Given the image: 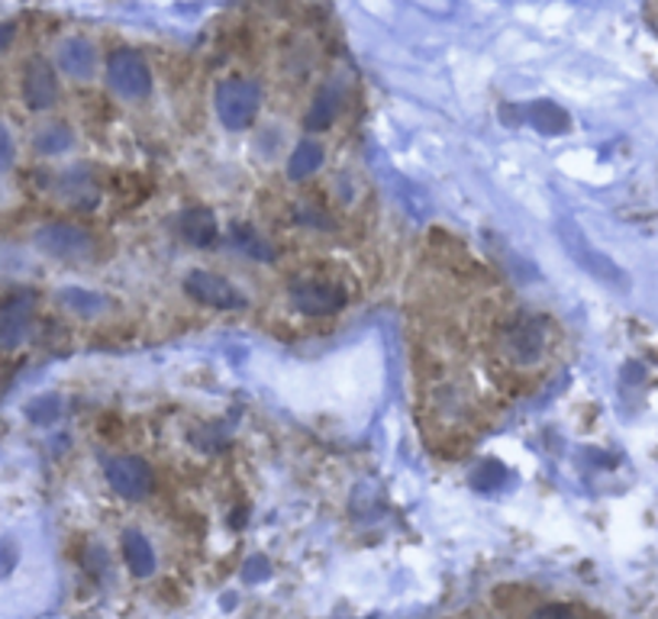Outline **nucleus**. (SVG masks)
<instances>
[{
	"mask_svg": "<svg viewBox=\"0 0 658 619\" xmlns=\"http://www.w3.org/2000/svg\"><path fill=\"white\" fill-rule=\"evenodd\" d=\"M559 246L565 249V256H569L571 262L581 268L587 278H594L597 284H604L611 291H619V294L629 291V284H633L629 271L619 265L616 259H611L607 252H601L574 220H559Z\"/></svg>",
	"mask_w": 658,
	"mask_h": 619,
	"instance_id": "f257e3e1",
	"label": "nucleus"
},
{
	"mask_svg": "<svg viewBox=\"0 0 658 619\" xmlns=\"http://www.w3.org/2000/svg\"><path fill=\"white\" fill-rule=\"evenodd\" d=\"M214 107H217L219 123L229 133H246L252 130L259 107H262V88L252 78H226L219 82L214 94Z\"/></svg>",
	"mask_w": 658,
	"mask_h": 619,
	"instance_id": "f03ea898",
	"label": "nucleus"
},
{
	"mask_svg": "<svg viewBox=\"0 0 658 619\" xmlns=\"http://www.w3.org/2000/svg\"><path fill=\"white\" fill-rule=\"evenodd\" d=\"M36 249L55 262H88L94 256V239L88 229L72 222H45L36 229Z\"/></svg>",
	"mask_w": 658,
	"mask_h": 619,
	"instance_id": "7ed1b4c3",
	"label": "nucleus"
},
{
	"mask_svg": "<svg viewBox=\"0 0 658 619\" xmlns=\"http://www.w3.org/2000/svg\"><path fill=\"white\" fill-rule=\"evenodd\" d=\"M288 301H291V307L298 310V313H304V316H336V313L346 310L349 294L336 281L308 278V281H294L288 287Z\"/></svg>",
	"mask_w": 658,
	"mask_h": 619,
	"instance_id": "20e7f679",
	"label": "nucleus"
},
{
	"mask_svg": "<svg viewBox=\"0 0 658 619\" xmlns=\"http://www.w3.org/2000/svg\"><path fill=\"white\" fill-rule=\"evenodd\" d=\"M184 294L191 301H197L201 307L211 310H246V294L223 274H214V271H191L184 274Z\"/></svg>",
	"mask_w": 658,
	"mask_h": 619,
	"instance_id": "39448f33",
	"label": "nucleus"
},
{
	"mask_svg": "<svg viewBox=\"0 0 658 619\" xmlns=\"http://www.w3.org/2000/svg\"><path fill=\"white\" fill-rule=\"evenodd\" d=\"M107 82L110 88L117 90L120 97L127 100H142L149 90H152V72H149V62L132 52V48H117L110 52L107 58Z\"/></svg>",
	"mask_w": 658,
	"mask_h": 619,
	"instance_id": "423d86ee",
	"label": "nucleus"
},
{
	"mask_svg": "<svg viewBox=\"0 0 658 619\" xmlns=\"http://www.w3.org/2000/svg\"><path fill=\"white\" fill-rule=\"evenodd\" d=\"M546 343H549L546 323L532 313H517L504 329V352L517 365H536L546 355Z\"/></svg>",
	"mask_w": 658,
	"mask_h": 619,
	"instance_id": "0eeeda50",
	"label": "nucleus"
},
{
	"mask_svg": "<svg viewBox=\"0 0 658 619\" xmlns=\"http://www.w3.org/2000/svg\"><path fill=\"white\" fill-rule=\"evenodd\" d=\"M104 475H107L110 490L117 497H123V500H142L152 490V485H155V475H152L149 461L139 458V455H117V458H110L104 465Z\"/></svg>",
	"mask_w": 658,
	"mask_h": 619,
	"instance_id": "6e6552de",
	"label": "nucleus"
},
{
	"mask_svg": "<svg viewBox=\"0 0 658 619\" xmlns=\"http://www.w3.org/2000/svg\"><path fill=\"white\" fill-rule=\"evenodd\" d=\"M33 294L20 291L10 294L7 301H0V352H13L20 349L30 333H33Z\"/></svg>",
	"mask_w": 658,
	"mask_h": 619,
	"instance_id": "1a4fd4ad",
	"label": "nucleus"
},
{
	"mask_svg": "<svg viewBox=\"0 0 658 619\" xmlns=\"http://www.w3.org/2000/svg\"><path fill=\"white\" fill-rule=\"evenodd\" d=\"M23 100L30 110H48L58 100V78L45 58H30L23 68Z\"/></svg>",
	"mask_w": 658,
	"mask_h": 619,
	"instance_id": "9d476101",
	"label": "nucleus"
},
{
	"mask_svg": "<svg viewBox=\"0 0 658 619\" xmlns=\"http://www.w3.org/2000/svg\"><path fill=\"white\" fill-rule=\"evenodd\" d=\"M177 232L194 249H211L219 239V222L211 207H187L177 217Z\"/></svg>",
	"mask_w": 658,
	"mask_h": 619,
	"instance_id": "9b49d317",
	"label": "nucleus"
},
{
	"mask_svg": "<svg viewBox=\"0 0 658 619\" xmlns=\"http://www.w3.org/2000/svg\"><path fill=\"white\" fill-rule=\"evenodd\" d=\"M58 68L75 78V82H88L94 78V68H97V48L94 43H88L85 36H72L58 45Z\"/></svg>",
	"mask_w": 658,
	"mask_h": 619,
	"instance_id": "f8f14e48",
	"label": "nucleus"
},
{
	"mask_svg": "<svg viewBox=\"0 0 658 619\" xmlns=\"http://www.w3.org/2000/svg\"><path fill=\"white\" fill-rule=\"evenodd\" d=\"M527 120L542 135H562L571 130L569 110L559 107L555 100H532L527 107Z\"/></svg>",
	"mask_w": 658,
	"mask_h": 619,
	"instance_id": "ddd939ff",
	"label": "nucleus"
},
{
	"mask_svg": "<svg viewBox=\"0 0 658 619\" xmlns=\"http://www.w3.org/2000/svg\"><path fill=\"white\" fill-rule=\"evenodd\" d=\"M123 542V562L136 577L155 575V552H152V542L142 535L139 530H123L120 535Z\"/></svg>",
	"mask_w": 658,
	"mask_h": 619,
	"instance_id": "4468645a",
	"label": "nucleus"
},
{
	"mask_svg": "<svg viewBox=\"0 0 658 619\" xmlns=\"http://www.w3.org/2000/svg\"><path fill=\"white\" fill-rule=\"evenodd\" d=\"M336 113H339V90L326 85V88L316 90V97L310 100L308 113H304V130L326 133L336 123Z\"/></svg>",
	"mask_w": 658,
	"mask_h": 619,
	"instance_id": "2eb2a0df",
	"label": "nucleus"
},
{
	"mask_svg": "<svg viewBox=\"0 0 658 619\" xmlns=\"http://www.w3.org/2000/svg\"><path fill=\"white\" fill-rule=\"evenodd\" d=\"M323 159H326V149L313 139H304L298 142L294 155L288 159V177L291 181H304V177L316 175L323 169Z\"/></svg>",
	"mask_w": 658,
	"mask_h": 619,
	"instance_id": "dca6fc26",
	"label": "nucleus"
},
{
	"mask_svg": "<svg viewBox=\"0 0 658 619\" xmlns=\"http://www.w3.org/2000/svg\"><path fill=\"white\" fill-rule=\"evenodd\" d=\"M58 304L65 310H72L75 316H100L104 310H107V301L100 297V294H94V291H85V287H62L58 291Z\"/></svg>",
	"mask_w": 658,
	"mask_h": 619,
	"instance_id": "f3484780",
	"label": "nucleus"
},
{
	"mask_svg": "<svg viewBox=\"0 0 658 619\" xmlns=\"http://www.w3.org/2000/svg\"><path fill=\"white\" fill-rule=\"evenodd\" d=\"M72 142H75V135H72V130H68L65 123L43 127L40 133L33 135V149H36L40 155H62V152L72 149Z\"/></svg>",
	"mask_w": 658,
	"mask_h": 619,
	"instance_id": "a211bd4d",
	"label": "nucleus"
},
{
	"mask_svg": "<svg viewBox=\"0 0 658 619\" xmlns=\"http://www.w3.org/2000/svg\"><path fill=\"white\" fill-rule=\"evenodd\" d=\"M233 242H236L249 259H256V262H271V259H274V246L265 242L262 236H259L256 229H249V226H236V229H233Z\"/></svg>",
	"mask_w": 658,
	"mask_h": 619,
	"instance_id": "6ab92c4d",
	"label": "nucleus"
},
{
	"mask_svg": "<svg viewBox=\"0 0 658 619\" xmlns=\"http://www.w3.org/2000/svg\"><path fill=\"white\" fill-rule=\"evenodd\" d=\"M58 416H62V400L55 398V394H43V398L26 403V420L36 423V426H48Z\"/></svg>",
	"mask_w": 658,
	"mask_h": 619,
	"instance_id": "aec40b11",
	"label": "nucleus"
},
{
	"mask_svg": "<svg viewBox=\"0 0 658 619\" xmlns=\"http://www.w3.org/2000/svg\"><path fill=\"white\" fill-rule=\"evenodd\" d=\"M17 562H20V549H17V542H13L10 535H7V539H0V580L13 575Z\"/></svg>",
	"mask_w": 658,
	"mask_h": 619,
	"instance_id": "412c9836",
	"label": "nucleus"
},
{
	"mask_svg": "<svg viewBox=\"0 0 658 619\" xmlns=\"http://www.w3.org/2000/svg\"><path fill=\"white\" fill-rule=\"evenodd\" d=\"M507 481V471L497 465V461H487L484 468H478V475H475V485L484 487V490H490V487L504 485Z\"/></svg>",
	"mask_w": 658,
	"mask_h": 619,
	"instance_id": "4be33fe9",
	"label": "nucleus"
},
{
	"mask_svg": "<svg viewBox=\"0 0 658 619\" xmlns=\"http://www.w3.org/2000/svg\"><path fill=\"white\" fill-rule=\"evenodd\" d=\"M529 619H578V613L569 604H542L529 613Z\"/></svg>",
	"mask_w": 658,
	"mask_h": 619,
	"instance_id": "5701e85b",
	"label": "nucleus"
},
{
	"mask_svg": "<svg viewBox=\"0 0 658 619\" xmlns=\"http://www.w3.org/2000/svg\"><path fill=\"white\" fill-rule=\"evenodd\" d=\"M17 162V145H13V135L10 130L0 123V172H10Z\"/></svg>",
	"mask_w": 658,
	"mask_h": 619,
	"instance_id": "b1692460",
	"label": "nucleus"
},
{
	"mask_svg": "<svg viewBox=\"0 0 658 619\" xmlns=\"http://www.w3.org/2000/svg\"><path fill=\"white\" fill-rule=\"evenodd\" d=\"M13 36H17V30H13V23H0V52L7 48V45L13 43Z\"/></svg>",
	"mask_w": 658,
	"mask_h": 619,
	"instance_id": "393cba45",
	"label": "nucleus"
},
{
	"mask_svg": "<svg viewBox=\"0 0 658 619\" xmlns=\"http://www.w3.org/2000/svg\"><path fill=\"white\" fill-rule=\"evenodd\" d=\"M417 3H423V7H436V10H445V7H449L445 0H417Z\"/></svg>",
	"mask_w": 658,
	"mask_h": 619,
	"instance_id": "a878e982",
	"label": "nucleus"
}]
</instances>
